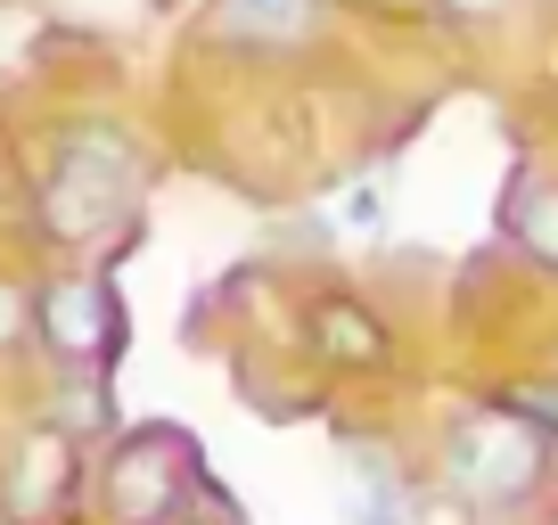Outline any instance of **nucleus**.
Instances as JSON below:
<instances>
[{
	"label": "nucleus",
	"mask_w": 558,
	"mask_h": 525,
	"mask_svg": "<svg viewBox=\"0 0 558 525\" xmlns=\"http://www.w3.org/2000/svg\"><path fill=\"white\" fill-rule=\"evenodd\" d=\"M550 452H558V443L542 436L534 419H518L509 403H485V411H469V419L452 427V443H444V476H452V492L469 509H518V501L542 492Z\"/></svg>",
	"instance_id": "1"
},
{
	"label": "nucleus",
	"mask_w": 558,
	"mask_h": 525,
	"mask_svg": "<svg viewBox=\"0 0 558 525\" xmlns=\"http://www.w3.org/2000/svg\"><path fill=\"white\" fill-rule=\"evenodd\" d=\"M140 197V157L116 141V132H74L50 164V190H41V230L66 246H90L132 213Z\"/></svg>",
	"instance_id": "2"
},
{
	"label": "nucleus",
	"mask_w": 558,
	"mask_h": 525,
	"mask_svg": "<svg viewBox=\"0 0 558 525\" xmlns=\"http://www.w3.org/2000/svg\"><path fill=\"white\" fill-rule=\"evenodd\" d=\"M107 517L116 525H173L181 509V443L165 436V427H148V436H132L123 452H107Z\"/></svg>",
	"instance_id": "3"
},
{
	"label": "nucleus",
	"mask_w": 558,
	"mask_h": 525,
	"mask_svg": "<svg viewBox=\"0 0 558 525\" xmlns=\"http://www.w3.org/2000/svg\"><path fill=\"white\" fill-rule=\"evenodd\" d=\"M34 329L50 353H66V362H90V353H107V329H116V304H107L99 280H50L34 304Z\"/></svg>",
	"instance_id": "4"
},
{
	"label": "nucleus",
	"mask_w": 558,
	"mask_h": 525,
	"mask_svg": "<svg viewBox=\"0 0 558 525\" xmlns=\"http://www.w3.org/2000/svg\"><path fill=\"white\" fill-rule=\"evenodd\" d=\"M313 353H320V362H337V369H378L386 362V329H378L369 304L329 296V304H313Z\"/></svg>",
	"instance_id": "5"
},
{
	"label": "nucleus",
	"mask_w": 558,
	"mask_h": 525,
	"mask_svg": "<svg viewBox=\"0 0 558 525\" xmlns=\"http://www.w3.org/2000/svg\"><path fill=\"white\" fill-rule=\"evenodd\" d=\"M509 246L558 280V173H525L509 190Z\"/></svg>",
	"instance_id": "6"
},
{
	"label": "nucleus",
	"mask_w": 558,
	"mask_h": 525,
	"mask_svg": "<svg viewBox=\"0 0 558 525\" xmlns=\"http://www.w3.org/2000/svg\"><path fill=\"white\" fill-rule=\"evenodd\" d=\"M222 41H304L320 25V0H222Z\"/></svg>",
	"instance_id": "7"
},
{
	"label": "nucleus",
	"mask_w": 558,
	"mask_h": 525,
	"mask_svg": "<svg viewBox=\"0 0 558 525\" xmlns=\"http://www.w3.org/2000/svg\"><path fill=\"white\" fill-rule=\"evenodd\" d=\"M17 460H25V468H17V517H34V509H50L58 492H66V443H58V436H34Z\"/></svg>",
	"instance_id": "8"
},
{
	"label": "nucleus",
	"mask_w": 558,
	"mask_h": 525,
	"mask_svg": "<svg viewBox=\"0 0 558 525\" xmlns=\"http://www.w3.org/2000/svg\"><path fill=\"white\" fill-rule=\"evenodd\" d=\"M353 525H402V492L378 460H353Z\"/></svg>",
	"instance_id": "9"
},
{
	"label": "nucleus",
	"mask_w": 558,
	"mask_h": 525,
	"mask_svg": "<svg viewBox=\"0 0 558 525\" xmlns=\"http://www.w3.org/2000/svg\"><path fill=\"white\" fill-rule=\"evenodd\" d=\"M501 403H509V411H518V419H534V427H542V436H550V443H558V378H525V386H509Z\"/></svg>",
	"instance_id": "10"
},
{
	"label": "nucleus",
	"mask_w": 558,
	"mask_h": 525,
	"mask_svg": "<svg viewBox=\"0 0 558 525\" xmlns=\"http://www.w3.org/2000/svg\"><path fill=\"white\" fill-rule=\"evenodd\" d=\"M345 222L378 230V222H386V197H378V190H353V197H345Z\"/></svg>",
	"instance_id": "11"
},
{
	"label": "nucleus",
	"mask_w": 558,
	"mask_h": 525,
	"mask_svg": "<svg viewBox=\"0 0 558 525\" xmlns=\"http://www.w3.org/2000/svg\"><path fill=\"white\" fill-rule=\"evenodd\" d=\"M17 329H25V296H17V288H0V345H17Z\"/></svg>",
	"instance_id": "12"
},
{
	"label": "nucleus",
	"mask_w": 558,
	"mask_h": 525,
	"mask_svg": "<svg viewBox=\"0 0 558 525\" xmlns=\"http://www.w3.org/2000/svg\"><path fill=\"white\" fill-rule=\"evenodd\" d=\"M444 9H452L460 25H493V17H501V9H509V0H444Z\"/></svg>",
	"instance_id": "13"
}]
</instances>
